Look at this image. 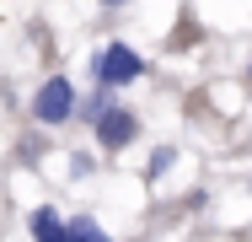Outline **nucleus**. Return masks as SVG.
I'll return each mask as SVG.
<instances>
[{
  "mask_svg": "<svg viewBox=\"0 0 252 242\" xmlns=\"http://www.w3.org/2000/svg\"><path fill=\"white\" fill-rule=\"evenodd\" d=\"M97 172V161L86 156V151H75V161H70V178H92Z\"/></svg>",
  "mask_w": 252,
  "mask_h": 242,
  "instance_id": "6e6552de",
  "label": "nucleus"
},
{
  "mask_svg": "<svg viewBox=\"0 0 252 242\" xmlns=\"http://www.w3.org/2000/svg\"><path fill=\"white\" fill-rule=\"evenodd\" d=\"M247 86H252V59H247Z\"/></svg>",
  "mask_w": 252,
  "mask_h": 242,
  "instance_id": "9b49d317",
  "label": "nucleus"
},
{
  "mask_svg": "<svg viewBox=\"0 0 252 242\" xmlns=\"http://www.w3.org/2000/svg\"><path fill=\"white\" fill-rule=\"evenodd\" d=\"M113 102H118V92H102V86H92V92L75 102V119H81V124H97V119L113 108Z\"/></svg>",
  "mask_w": 252,
  "mask_h": 242,
  "instance_id": "39448f33",
  "label": "nucleus"
},
{
  "mask_svg": "<svg viewBox=\"0 0 252 242\" xmlns=\"http://www.w3.org/2000/svg\"><path fill=\"white\" fill-rule=\"evenodd\" d=\"M75 102H81L75 81H70V76H49V81L32 92V124H38V129L70 124V119H75Z\"/></svg>",
  "mask_w": 252,
  "mask_h": 242,
  "instance_id": "f03ea898",
  "label": "nucleus"
},
{
  "mask_svg": "<svg viewBox=\"0 0 252 242\" xmlns=\"http://www.w3.org/2000/svg\"><path fill=\"white\" fill-rule=\"evenodd\" d=\"M27 232H32V242H70V215H59L54 204H38L27 215Z\"/></svg>",
  "mask_w": 252,
  "mask_h": 242,
  "instance_id": "20e7f679",
  "label": "nucleus"
},
{
  "mask_svg": "<svg viewBox=\"0 0 252 242\" xmlns=\"http://www.w3.org/2000/svg\"><path fill=\"white\" fill-rule=\"evenodd\" d=\"M70 242H113L97 215H70Z\"/></svg>",
  "mask_w": 252,
  "mask_h": 242,
  "instance_id": "423d86ee",
  "label": "nucleus"
},
{
  "mask_svg": "<svg viewBox=\"0 0 252 242\" xmlns=\"http://www.w3.org/2000/svg\"><path fill=\"white\" fill-rule=\"evenodd\" d=\"M92 135H97L102 151H129V145L140 140V113H134L129 102H113L97 124H92Z\"/></svg>",
  "mask_w": 252,
  "mask_h": 242,
  "instance_id": "7ed1b4c3",
  "label": "nucleus"
},
{
  "mask_svg": "<svg viewBox=\"0 0 252 242\" xmlns=\"http://www.w3.org/2000/svg\"><path fill=\"white\" fill-rule=\"evenodd\" d=\"M102 11H118V5H134V0H97Z\"/></svg>",
  "mask_w": 252,
  "mask_h": 242,
  "instance_id": "9d476101",
  "label": "nucleus"
},
{
  "mask_svg": "<svg viewBox=\"0 0 252 242\" xmlns=\"http://www.w3.org/2000/svg\"><path fill=\"white\" fill-rule=\"evenodd\" d=\"M38 156H43V135H38V140H22V161H27V167H32Z\"/></svg>",
  "mask_w": 252,
  "mask_h": 242,
  "instance_id": "1a4fd4ad",
  "label": "nucleus"
},
{
  "mask_svg": "<svg viewBox=\"0 0 252 242\" xmlns=\"http://www.w3.org/2000/svg\"><path fill=\"white\" fill-rule=\"evenodd\" d=\"M172 156H177L172 145H156V151H151V167H145V178H161V172L172 167Z\"/></svg>",
  "mask_w": 252,
  "mask_h": 242,
  "instance_id": "0eeeda50",
  "label": "nucleus"
},
{
  "mask_svg": "<svg viewBox=\"0 0 252 242\" xmlns=\"http://www.w3.org/2000/svg\"><path fill=\"white\" fill-rule=\"evenodd\" d=\"M140 76H145V54L129 43H102L92 54V86H102V92H124Z\"/></svg>",
  "mask_w": 252,
  "mask_h": 242,
  "instance_id": "f257e3e1",
  "label": "nucleus"
}]
</instances>
